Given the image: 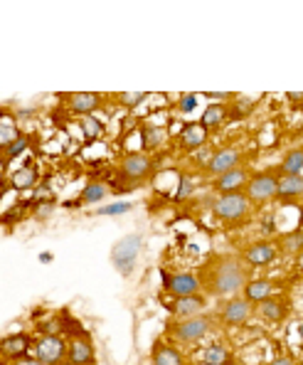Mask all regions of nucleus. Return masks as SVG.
<instances>
[{"label":"nucleus","mask_w":303,"mask_h":365,"mask_svg":"<svg viewBox=\"0 0 303 365\" xmlns=\"http://www.w3.org/2000/svg\"><path fill=\"white\" fill-rule=\"evenodd\" d=\"M27 146H30V138H27V134H18L15 138H10V141L5 143V161H15L18 155L25 153Z\"/></svg>","instance_id":"obj_28"},{"label":"nucleus","mask_w":303,"mask_h":365,"mask_svg":"<svg viewBox=\"0 0 303 365\" xmlns=\"http://www.w3.org/2000/svg\"><path fill=\"white\" fill-rule=\"evenodd\" d=\"M148 99V94L146 92H129V94H121V104L129 106V109H133V106L143 104V101Z\"/></svg>","instance_id":"obj_34"},{"label":"nucleus","mask_w":303,"mask_h":365,"mask_svg":"<svg viewBox=\"0 0 303 365\" xmlns=\"http://www.w3.org/2000/svg\"><path fill=\"white\" fill-rule=\"evenodd\" d=\"M227 118H229V106L227 104H210L207 109H205L202 116H200V124H202L207 131H212V129H220Z\"/></svg>","instance_id":"obj_22"},{"label":"nucleus","mask_w":303,"mask_h":365,"mask_svg":"<svg viewBox=\"0 0 303 365\" xmlns=\"http://www.w3.org/2000/svg\"><path fill=\"white\" fill-rule=\"evenodd\" d=\"M207 138H210V131L205 129L200 121H190V124L183 126V129H180V134H178V143L185 151H200V149H205Z\"/></svg>","instance_id":"obj_14"},{"label":"nucleus","mask_w":303,"mask_h":365,"mask_svg":"<svg viewBox=\"0 0 303 365\" xmlns=\"http://www.w3.org/2000/svg\"><path fill=\"white\" fill-rule=\"evenodd\" d=\"M10 365H42V363H40V360L35 358V355H32V358H30V355H27V358H23V360H15V363H10Z\"/></svg>","instance_id":"obj_36"},{"label":"nucleus","mask_w":303,"mask_h":365,"mask_svg":"<svg viewBox=\"0 0 303 365\" xmlns=\"http://www.w3.org/2000/svg\"><path fill=\"white\" fill-rule=\"evenodd\" d=\"M256 314H259L266 323H274V326H276V323L286 321V316H289V303H286L284 297H272L256 306Z\"/></svg>","instance_id":"obj_16"},{"label":"nucleus","mask_w":303,"mask_h":365,"mask_svg":"<svg viewBox=\"0 0 303 365\" xmlns=\"http://www.w3.org/2000/svg\"><path fill=\"white\" fill-rule=\"evenodd\" d=\"M60 318H62V333L75 336V338H87V331H84V326H81V323L77 321L75 316L60 314Z\"/></svg>","instance_id":"obj_31"},{"label":"nucleus","mask_w":303,"mask_h":365,"mask_svg":"<svg viewBox=\"0 0 303 365\" xmlns=\"http://www.w3.org/2000/svg\"><path fill=\"white\" fill-rule=\"evenodd\" d=\"M276 297V284L272 279H252L247 286H244V299H247L252 306H259L266 299Z\"/></svg>","instance_id":"obj_19"},{"label":"nucleus","mask_w":303,"mask_h":365,"mask_svg":"<svg viewBox=\"0 0 303 365\" xmlns=\"http://www.w3.org/2000/svg\"><path fill=\"white\" fill-rule=\"evenodd\" d=\"M79 126H81V134L87 136V141H94V138L99 136L101 131H104V126H101V121L96 116H81L79 118Z\"/></svg>","instance_id":"obj_30"},{"label":"nucleus","mask_w":303,"mask_h":365,"mask_svg":"<svg viewBox=\"0 0 303 365\" xmlns=\"http://www.w3.org/2000/svg\"><path fill=\"white\" fill-rule=\"evenodd\" d=\"M239 161H241V153L237 149H220L212 153L210 163L205 166V171H207V175L217 178V175L227 173L232 168H239Z\"/></svg>","instance_id":"obj_13"},{"label":"nucleus","mask_w":303,"mask_h":365,"mask_svg":"<svg viewBox=\"0 0 303 365\" xmlns=\"http://www.w3.org/2000/svg\"><path fill=\"white\" fill-rule=\"evenodd\" d=\"M296 331H298V336H301V338H303V321L298 323V328H296Z\"/></svg>","instance_id":"obj_38"},{"label":"nucleus","mask_w":303,"mask_h":365,"mask_svg":"<svg viewBox=\"0 0 303 365\" xmlns=\"http://www.w3.org/2000/svg\"><path fill=\"white\" fill-rule=\"evenodd\" d=\"M190 192H192V180L187 178V175H180V186H178V195H175V198L185 200Z\"/></svg>","instance_id":"obj_35"},{"label":"nucleus","mask_w":303,"mask_h":365,"mask_svg":"<svg viewBox=\"0 0 303 365\" xmlns=\"http://www.w3.org/2000/svg\"><path fill=\"white\" fill-rule=\"evenodd\" d=\"M133 205L131 203H114V205H101L99 212L96 215H124V212H129Z\"/></svg>","instance_id":"obj_32"},{"label":"nucleus","mask_w":303,"mask_h":365,"mask_svg":"<svg viewBox=\"0 0 303 365\" xmlns=\"http://www.w3.org/2000/svg\"><path fill=\"white\" fill-rule=\"evenodd\" d=\"M67 360L69 363H77V365H94L96 353H94V346L87 338H72L69 340Z\"/></svg>","instance_id":"obj_20"},{"label":"nucleus","mask_w":303,"mask_h":365,"mask_svg":"<svg viewBox=\"0 0 303 365\" xmlns=\"http://www.w3.org/2000/svg\"><path fill=\"white\" fill-rule=\"evenodd\" d=\"M249 171L247 168H232V171H227V173L217 175L215 180H212V190L215 192H222V195H227V192H241V188H247L249 183Z\"/></svg>","instance_id":"obj_12"},{"label":"nucleus","mask_w":303,"mask_h":365,"mask_svg":"<svg viewBox=\"0 0 303 365\" xmlns=\"http://www.w3.org/2000/svg\"><path fill=\"white\" fill-rule=\"evenodd\" d=\"M269 365H293V363H291V358H286V355H281V358H274Z\"/></svg>","instance_id":"obj_37"},{"label":"nucleus","mask_w":303,"mask_h":365,"mask_svg":"<svg viewBox=\"0 0 303 365\" xmlns=\"http://www.w3.org/2000/svg\"><path fill=\"white\" fill-rule=\"evenodd\" d=\"M205 306H207V299L202 294H198V297L173 299V301L168 303V311L173 314V318H192V316L202 314Z\"/></svg>","instance_id":"obj_15"},{"label":"nucleus","mask_w":303,"mask_h":365,"mask_svg":"<svg viewBox=\"0 0 303 365\" xmlns=\"http://www.w3.org/2000/svg\"><path fill=\"white\" fill-rule=\"evenodd\" d=\"M141 247H143V235H141V232H131V235L121 237V240L114 244L111 262H114V266H116L118 272L124 274V277H129V274L133 272Z\"/></svg>","instance_id":"obj_4"},{"label":"nucleus","mask_w":303,"mask_h":365,"mask_svg":"<svg viewBox=\"0 0 303 365\" xmlns=\"http://www.w3.org/2000/svg\"><path fill=\"white\" fill-rule=\"evenodd\" d=\"M212 212L217 215V220L229 225L244 223L252 212V203H249L247 192H227V195H220L212 207Z\"/></svg>","instance_id":"obj_3"},{"label":"nucleus","mask_w":303,"mask_h":365,"mask_svg":"<svg viewBox=\"0 0 303 365\" xmlns=\"http://www.w3.org/2000/svg\"><path fill=\"white\" fill-rule=\"evenodd\" d=\"M278 257V244L269 240H259V242H252L247 247L241 249V260L247 262L249 266H266L272 264L274 260Z\"/></svg>","instance_id":"obj_10"},{"label":"nucleus","mask_w":303,"mask_h":365,"mask_svg":"<svg viewBox=\"0 0 303 365\" xmlns=\"http://www.w3.org/2000/svg\"><path fill=\"white\" fill-rule=\"evenodd\" d=\"M278 247L284 254H298L303 252V229H293V232H286L278 240Z\"/></svg>","instance_id":"obj_27"},{"label":"nucleus","mask_w":303,"mask_h":365,"mask_svg":"<svg viewBox=\"0 0 303 365\" xmlns=\"http://www.w3.org/2000/svg\"><path fill=\"white\" fill-rule=\"evenodd\" d=\"M185 358L175 346H166V343H155L153 353H150V365H183Z\"/></svg>","instance_id":"obj_21"},{"label":"nucleus","mask_w":303,"mask_h":365,"mask_svg":"<svg viewBox=\"0 0 303 365\" xmlns=\"http://www.w3.org/2000/svg\"><path fill=\"white\" fill-rule=\"evenodd\" d=\"M301 198H303V173L281 175L276 188V200H281V203H298Z\"/></svg>","instance_id":"obj_18"},{"label":"nucleus","mask_w":303,"mask_h":365,"mask_svg":"<svg viewBox=\"0 0 303 365\" xmlns=\"http://www.w3.org/2000/svg\"><path fill=\"white\" fill-rule=\"evenodd\" d=\"M278 178H281L278 168L276 171H266V173H254L252 178H249L247 188H244L249 203L252 205H266L269 200H276Z\"/></svg>","instance_id":"obj_5"},{"label":"nucleus","mask_w":303,"mask_h":365,"mask_svg":"<svg viewBox=\"0 0 303 365\" xmlns=\"http://www.w3.org/2000/svg\"><path fill=\"white\" fill-rule=\"evenodd\" d=\"M212 328V318L207 314L192 316V318H173L168 323V336L175 340V343H198L200 338L210 333Z\"/></svg>","instance_id":"obj_2"},{"label":"nucleus","mask_w":303,"mask_h":365,"mask_svg":"<svg viewBox=\"0 0 303 365\" xmlns=\"http://www.w3.org/2000/svg\"><path fill=\"white\" fill-rule=\"evenodd\" d=\"M60 365H77V363H69V360H64V363H60Z\"/></svg>","instance_id":"obj_39"},{"label":"nucleus","mask_w":303,"mask_h":365,"mask_svg":"<svg viewBox=\"0 0 303 365\" xmlns=\"http://www.w3.org/2000/svg\"><path fill=\"white\" fill-rule=\"evenodd\" d=\"M163 277V289L173 299L183 297H198L202 289V279L192 272H161Z\"/></svg>","instance_id":"obj_6"},{"label":"nucleus","mask_w":303,"mask_h":365,"mask_svg":"<svg viewBox=\"0 0 303 365\" xmlns=\"http://www.w3.org/2000/svg\"><path fill=\"white\" fill-rule=\"evenodd\" d=\"M163 141V129L161 126H143L141 131V146L143 151H150V149H158Z\"/></svg>","instance_id":"obj_29"},{"label":"nucleus","mask_w":303,"mask_h":365,"mask_svg":"<svg viewBox=\"0 0 303 365\" xmlns=\"http://www.w3.org/2000/svg\"><path fill=\"white\" fill-rule=\"evenodd\" d=\"M303 171V149H291L284 153L278 163V173L281 175H301Z\"/></svg>","instance_id":"obj_24"},{"label":"nucleus","mask_w":303,"mask_h":365,"mask_svg":"<svg viewBox=\"0 0 303 365\" xmlns=\"http://www.w3.org/2000/svg\"><path fill=\"white\" fill-rule=\"evenodd\" d=\"M200 360H202V365H229L232 355H229V348L224 343L215 340V343H210V346L205 348Z\"/></svg>","instance_id":"obj_23"},{"label":"nucleus","mask_w":303,"mask_h":365,"mask_svg":"<svg viewBox=\"0 0 303 365\" xmlns=\"http://www.w3.org/2000/svg\"><path fill=\"white\" fill-rule=\"evenodd\" d=\"M252 266L241 260V254H222L212 257L202 269V286L212 297H237V291H244V286L252 281Z\"/></svg>","instance_id":"obj_1"},{"label":"nucleus","mask_w":303,"mask_h":365,"mask_svg":"<svg viewBox=\"0 0 303 365\" xmlns=\"http://www.w3.org/2000/svg\"><path fill=\"white\" fill-rule=\"evenodd\" d=\"M254 314V306L244 297H229L220 303V321L229 328L247 326Z\"/></svg>","instance_id":"obj_8"},{"label":"nucleus","mask_w":303,"mask_h":365,"mask_svg":"<svg viewBox=\"0 0 303 365\" xmlns=\"http://www.w3.org/2000/svg\"><path fill=\"white\" fill-rule=\"evenodd\" d=\"M67 106H69V112L77 114V116H92V114L101 106V97L99 94H94V92L69 94Z\"/></svg>","instance_id":"obj_17"},{"label":"nucleus","mask_w":303,"mask_h":365,"mask_svg":"<svg viewBox=\"0 0 303 365\" xmlns=\"http://www.w3.org/2000/svg\"><path fill=\"white\" fill-rule=\"evenodd\" d=\"M198 106V94H183L178 99V112L180 114H190Z\"/></svg>","instance_id":"obj_33"},{"label":"nucleus","mask_w":303,"mask_h":365,"mask_svg":"<svg viewBox=\"0 0 303 365\" xmlns=\"http://www.w3.org/2000/svg\"><path fill=\"white\" fill-rule=\"evenodd\" d=\"M35 180H38L35 168L25 166V168H20V171H15V173L10 175V188H13V190H27V188L35 186Z\"/></svg>","instance_id":"obj_26"},{"label":"nucleus","mask_w":303,"mask_h":365,"mask_svg":"<svg viewBox=\"0 0 303 365\" xmlns=\"http://www.w3.org/2000/svg\"><path fill=\"white\" fill-rule=\"evenodd\" d=\"M293 365H303V358H301V360H298V363H293Z\"/></svg>","instance_id":"obj_40"},{"label":"nucleus","mask_w":303,"mask_h":365,"mask_svg":"<svg viewBox=\"0 0 303 365\" xmlns=\"http://www.w3.org/2000/svg\"><path fill=\"white\" fill-rule=\"evenodd\" d=\"M106 186L104 183H99V180H89L87 186H84V190L79 192V198H77L75 205H94V203H101V200L106 198Z\"/></svg>","instance_id":"obj_25"},{"label":"nucleus","mask_w":303,"mask_h":365,"mask_svg":"<svg viewBox=\"0 0 303 365\" xmlns=\"http://www.w3.org/2000/svg\"><path fill=\"white\" fill-rule=\"evenodd\" d=\"M67 351H69V340H64V336H40L35 340V358L42 365H60L67 360Z\"/></svg>","instance_id":"obj_7"},{"label":"nucleus","mask_w":303,"mask_h":365,"mask_svg":"<svg viewBox=\"0 0 303 365\" xmlns=\"http://www.w3.org/2000/svg\"><path fill=\"white\" fill-rule=\"evenodd\" d=\"M150 173H153V161H150L148 153H141V151L138 153H126L121 158V163H118V175L131 180V183H141Z\"/></svg>","instance_id":"obj_9"},{"label":"nucleus","mask_w":303,"mask_h":365,"mask_svg":"<svg viewBox=\"0 0 303 365\" xmlns=\"http://www.w3.org/2000/svg\"><path fill=\"white\" fill-rule=\"evenodd\" d=\"M32 348H35V340H32V336L25 333V331L5 336V338H3V343H0V351H3V355H5L10 363L27 358V353H30Z\"/></svg>","instance_id":"obj_11"}]
</instances>
